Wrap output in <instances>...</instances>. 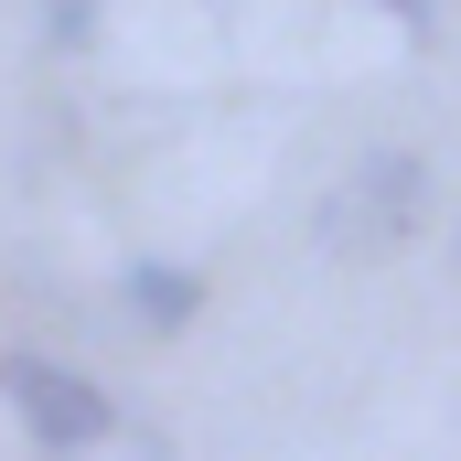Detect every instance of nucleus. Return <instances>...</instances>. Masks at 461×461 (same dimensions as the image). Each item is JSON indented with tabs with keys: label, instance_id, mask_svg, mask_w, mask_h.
Segmentation results:
<instances>
[{
	"label": "nucleus",
	"instance_id": "nucleus-1",
	"mask_svg": "<svg viewBox=\"0 0 461 461\" xmlns=\"http://www.w3.org/2000/svg\"><path fill=\"white\" fill-rule=\"evenodd\" d=\"M419 204H429V172H419L408 150H375V161H354L344 183H333V204H322V247H344V258H386V247L419 236Z\"/></svg>",
	"mask_w": 461,
	"mask_h": 461
},
{
	"label": "nucleus",
	"instance_id": "nucleus-2",
	"mask_svg": "<svg viewBox=\"0 0 461 461\" xmlns=\"http://www.w3.org/2000/svg\"><path fill=\"white\" fill-rule=\"evenodd\" d=\"M0 397H11V419H22L43 451H86V440L118 429L108 386L76 375V365H43V354H0Z\"/></svg>",
	"mask_w": 461,
	"mask_h": 461
},
{
	"label": "nucleus",
	"instance_id": "nucleus-3",
	"mask_svg": "<svg viewBox=\"0 0 461 461\" xmlns=\"http://www.w3.org/2000/svg\"><path fill=\"white\" fill-rule=\"evenodd\" d=\"M129 312H140L150 333H183V322L204 312V279H194V268H129Z\"/></svg>",
	"mask_w": 461,
	"mask_h": 461
},
{
	"label": "nucleus",
	"instance_id": "nucleus-4",
	"mask_svg": "<svg viewBox=\"0 0 461 461\" xmlns=\"http://www.w3.org/2000/svg\"><path fill=\"white\" fill-rule=\"evenodd\" d=\"M97 32V0H54V43H86Z\"/></svg>",
	"mask_w": 461,
	"mask_h": 461
},
{
	"label": "nucleus",
	"instance_id": "nucleus-5",
	"mask_svg": "<svg viewBox=\"0 0 461 461\" xmlns=\"http://www.w3.org/2000/svg\"><path fill=\"white\" fill-rule=\"evenodd\" d=\"M375 11H397L408 32H429V0H375Z\"/></svg>",
	"mask_w": 461,
	"mask_h": 461
}]
</instances>
